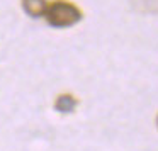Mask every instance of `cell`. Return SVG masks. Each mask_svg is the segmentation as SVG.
<instances>
[{
	"instance_id": "cell-1",
	"label": "cell",
	"mask_w": 158,
	"mask_h": 151,
	"mask_svg": "<svg viewBox=\"0 0 158 151\" xmlns=\"http://www.w3.org/2000/svg\"><path fill=\"white\" fill-rule=\"evenodd\" d=\"M44 17L48 24L53 27H72L77 22L82 21V10L70 2L56 0L51 5H48Z\"/></svg>"
},
{
	"instance_id": "cell-2",
	"label": "cell",
	"mask_w": 158,
	"mask_h": 151,
	"mask_svg": "<svg viewBox=\"0 0 158 151\" xmlns=\"http://www.w3.org/2000/svg\"><path fill=\"white\" fill-rule=\"evenodd\" d=\"M77 105H78V100H77L73 95H70V93H63V95H60L58 99H56V102H55V109L58 110L60 114L73 112Z\"/></svg>"
},
{
	"instance_id": "cell-3",
	"label": "cell",
	"mask_w": 158,
	"mask_h": 151,
	"mask_svg": "<svg viewBox=\"0 0 158 151\" xmlns=\"http://www.w3.org/2000/svg\"><path fill=\"white\" fill-rule=\"evenodd\" d=\"M22 7L31 17H41V15H44L48 4H46V0H24Z\"/></svg>"
},
{
	"instance_id": "cell-4",
	"label": "cell",
	"mask_w": 158,
	"mask_h": 151,
	"mask_svg": "<svg viewBox=\"0 0 158 151\" xmlns=\"http://www.w3.org/2000/svg\"><path fill=\"white\" fill-rule=\"evenodd\" d=\"M150 4L155 7V5H156V0H133V5L136 9H141V5H144V7H143L144 12H148V5H150Z\"/></svg>"
}]
</instances>
